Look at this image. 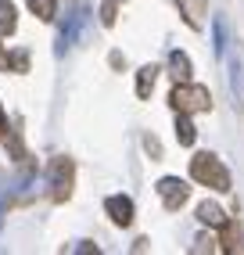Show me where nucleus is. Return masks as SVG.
<instances>
[{"mask_svg":"<svg viewBox=\"0 0 244 255\" xmlns=\"http://www.w3.org/2000/svg\"><path fill=\"white\" fill-rule=\"evenodd\" d=\"M219 252H241V230H237V223H226L219 227Z\"/></svg>","mask_w":244,"mask_h":255,"instance_id":"6e6552de","label":"nucleus"},{"mask_svg":"<svg viewBox=\"0 0 244 255\" xmlns=\"http://www.w3.org/2000/svg\"><path fill=\"white\" fill-rule=\"evenodd\" d=\"M122 65H126V58H122L119 50H112V69H122Z\"/></svg>","mask_w":244,"mask_h":255,"instance_id":"aec40b11","label":"nucleus"},{"mask_svg":"<svg viewBox=\"0 0 244 255\" xmlns=\"http://www.w3.org/2000/svg\"><path fill=\"white\" fill-rule=\"evenodd\" d=\"M18 18H14V4L11 0H0V36H11Z\"/></svg>","mask_w":244,"mask_h":255,"instance_id":"ddd939ff","label":"nucleus"},{"mask_svg":"<svg viewBox=\"0 0 244 255\" xmlns=\"http://www.w3.org/2000/svg\"><path fill=\"white\" fill-rule=\"evenodd\" d=\"M230 90L237 105H244V47H234V72H230Z\"/></svg>","mask_w":244,"mask_h":255,"instance_id":"423d86ee","label":"nucleus"},{"mask_svg":"<svg viewBox=\"0 0 244 255\" xmlns=\"http://www.w3.org/2000/svg\"><path fill=\"white\" fill-rule=\"evenodd\" d=\"M104 209H108V216H112L115 227H129L133 223V201L126 194H112L108 201H104Z\"/></svg>","mask_w":244,"mask_h":255,"instance_id":"39448f33","label":"nucleus"},{"mask_svg":"<svg viewBox=\"0 0 244 255\" xmlns=\"http://www.w3.org/2000/svg\"><path fill=\"white\" fill-rule=\"evenodd\" d=\"M180 11L190 29H201L205 25V0H180Z\"/></svg>","mask_w":244,"mask_h":255,"instance_id":"0eeeda50","label":"nucleus"},{"mask_svg":"<svg viewBox=\"0 0 244 255\" xmlns=\"http://www.w3.org/2000/svg\"><path fill=\"white\" fill-rule=\"evenodd\" d=\"M169 105L176 108V112H187V115H194V112H208L212 108V94H208L205 87H198V83H176L169 94Z\"/></svg>","mask_w":244,"mask_h":255,"instance_id":"f03ea898","label":"nucleus"},{"mask_svg":"<svg viewBox=\"0 0 244 255\" xmlns=\"http://www.w3.org/2000/svg\"><path fill=\"white\" fill-rule=\"evenodd\" d=\"M158 198H162V205H165L169 212H176L183 201L190 198V187H187L180 176H165V180H158Z\"/></svg>","mask_w":244,"mask_h":255,"instance_id":"20e7f679","label":"nucleus"},{"mask_svg":"<svg viewBox=\"0 0 244 255\" xmlns=\"http://www.w3.org/2000/svg\"><path fill=\"white\" fill-rule=\"evenodd\" d=\"M154 79H158V69H154V65H144V69L136 72V97H140V101H147V97H151Z\"/></svg>","mask_w":244,"mask_h":255,"instance_id":"9d476101","label":"nucleus"},{"mask_svg":"<svg viewBox=\"0 0 244 255\" xmlns=\"http://www.w3.org/2000/svg\"><path fill=\"white\" fill-rule=\"evenodd\" d=\"M190 176H194L201 187H212V191H230V173H226V165L212 155V151H198L194 158H190Z\"/></svg>","mask_w":244,"mask_h":255,"instance_id":"f257e3e1","label":"nucleus"},{"mask_svg":"<svg viewBox=\"0 0 244 255\" xmlns=\"http://www.w3.org/2000/svg\"><path fill=\"white\" fill-rule=\"evenodd\" d=\"M0 69L7 72V54H4V50H0Z\"/></svg>","mask_w":244,"mask_h":255,"instance_id":"412c9836","label":"nucleus"},{"mask_svg":"<svg viewBox=\"0 0 244 255\" xmlns=\"http://www.w3.org/2000/svg\"><path fill=\"white\" fill-rule=\"evenodd\" d=\"M4 129H7V126H4V108H0V137H4Z\"/></svg>","mask_w":244,"mask_h":255,"instance_id":"4be33fe9","label":"nucleus"},{"mask_svg":"<svg viewBox=\"0 0 244 255\" xmlns=\"http://www.w3.org/2000/svg\"><path fill=\"white\" fill-rule=\"evenodd\" d=\"M194 252H219V241H216V237H198V241H194Z\"/></svg>","mask_w":244,"mask_h":255,"instance_id":"a211bd4d","label":"nucleus"},{"mask_svg":"<svg viewBox=\"0 0 244 255\" xmlns=\"http://www.w3.org/2000/svg\"><path fill=\"white\" fill-rule=\"evenodd\" d=\"M198 219L205 227H223L226 223V212L216 205V201H201V205H198Z\"/></svg>","mask_w":244,"mask_h":255,"instance_id":"1a4fd4ad","label":"nucleus"},{"mask_svg":"<svg viewBox=\"0 0 244 255\" xmlns=\"http://www.w3.org/2000/svg\"><path fill=\"white\" fill-rule=\"evenodd\" d=\"M4 140H7V151H11V158H25V147H22V137L14 129H4Z\"/></svg>","mask_w":244,"mask_h":255,"instance_id":"2eb2a0df","label":"nucleus"},{"mask_svg":"<svg viewBox=\"0 0 244 255\" xmlns=\"http://www.w3.org/2000/svg\"><path fill=\"white\" fill-rule=\"evenodd\" d=\"M115 18H119V4H115V0H104V4H101V22L115 25Z\"/></svg>","mask_w":244,"mask_h":255,"instance_id":"f3484780","label":"nucleus"},{"mask_svg":"<svg viewBox=\"0 0 244 255\" xmlns=\"http://www.w3.org/2000/svg\"><path fill=\"white\" fill-rule=\"evenodd\" d=\"M29 11L36 14V18L50 22V18H54V0H29Z\"/></svg>","mask_w":244,"mask_h":255,"instance_id":"4468645a","label":"nucleus"},{"mask_svg":"<svg viewBox=\"0 0 244 255\" xmlns=\"http://www.w3.org/2000/svg\"><path fill=\"white\" fill-rule=\"evenodd\" d=\"M176 140H180L183 147H190V144L198 140V129H194V123H190V115H187V112L176 115Z\"/></svg>","mask_w":244,"mask_h":255,"instance_id":"f8f14e48","label":"nucleus"},{"mask_svg":"<svg viewBox=\"0 0 244 255\" xmlns=\"http://www.w3.org/2000/svg\"><path fill=\"white\" fill-rule=\"evenodd\" d=\"M169 72H172L176 83H187L190 79V58L183 54V50H172V54H169Z\"/></svg>","mask_w":244,"mask_h":255,"instance_id":"9b49d317","label":"nucleus"},{"mask_svg":"<svg viewBox=\"0 0 244 255\" xmlns=\"http://www.w3.org/2000/svg\"><path fill=\"white\" fill-rule=\"evenodd\" d=\"M25 69H29V54H25V50L7 54V72H25Z\"/></svg>","mask_w":244,"mask_h":255,"instance_id":"dca6fc26","label":"nucleus"},{"mask_svg":"<svg viewBox=\"0 0 244 255\" xmlns=\"http://www.w3.org/2000/svg\"><path fill=\"white\" fill-rule=\"evenodd\" d=\"M47 180H50V201H68L76 183V162L72 158H54L47 165Z\"/></svg>","mask_w":244,"mask_h":255,"instance_id":"7ed1b4c3","label":"nucleus"},{"mask_svg":"<svg viewBox=\"0 0 244 255\" xmlns=\"http://www.w3.org/2000/svg\"><path fill=\"white\" fill-rule=\"evenodd\" d=\"M144 147L151 151V158H162V144L154 140V137H144Z\"/></svg>","mask_w":244,"mask_h":255,"instance_id":"6ab92c4d","label":"nucleus"}]
</instances>
